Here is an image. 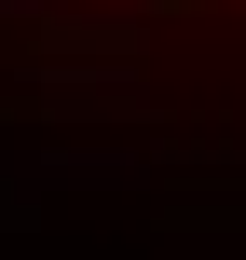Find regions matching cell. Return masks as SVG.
I'll return each mask as SVG.
<instances>
[{
    "label": "cell",
    "mask_w": 246,
    "mask_h": 260,
    "mask_svg": "<svg viewBox=\"0 0 246 260\" xmlns=\"http://www.w3.org/2000/svg\"><path fill=\"white\" fill-rule=\"evenodd\" d=\"M55 14H68V0H0V27H55Z\"/></svg>",
    "instance_id": "1"
}]
</instances>
